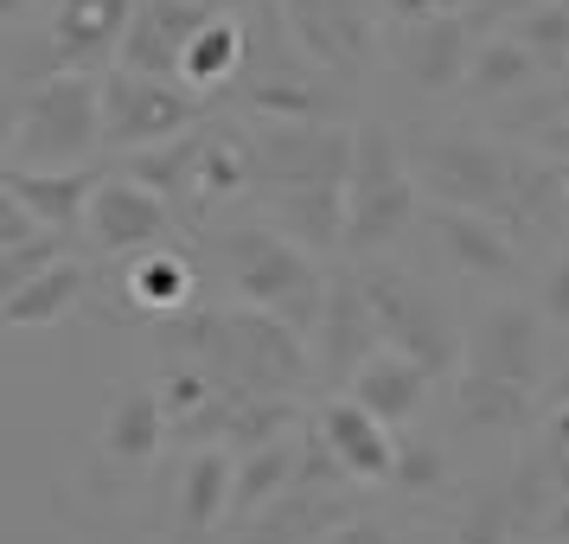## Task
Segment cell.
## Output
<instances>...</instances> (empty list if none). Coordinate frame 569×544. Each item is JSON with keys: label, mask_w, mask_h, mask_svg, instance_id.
Returning <instances> with one entry per match:
<instances>
[{"label": "cell", "mask_w": 569, "mask_h": 544, "mask_svg": "<svg viewBox=\"0 0 569 544\" xmlns=\"http://www.w3.org/2000/svg\"><path fill=\"white\" fill-rule=\"evenodd\" d=\"M167 353L231 397H295L313 372L308 339L257 308H186L167 327Z\"/></svg>", "instance_id": "obj_1"}, {"label": "cell", "mask_w": 569, "mask_h": 544, "mask_svg": "<svg viewBox=\"0 0 569 544\" xmlns=\"http://www.w3.org/2000/svg\"><path fill=\"white\" fill-rule=\"evenodd\" d=\"M403 155H410L416 192L455 211H480L512 237L543 225V206L563 199L557 174H543L538 160L512 155L499 141H480V135H410Z\"/></svg>", "instance_id": "obj_2"}, {"label": "cell", "mask_w": 569, "mask_h": 544, "mask_svg": "<svg viewBox=\"0 0 569 544\" xmlns=\"http://www.w3.org/2000/svg\"><path fill=\"white\" fill-rule=\"evenodd\" d=\"M218 269H224V283L237 288L243 308L276 314V320H288L301 339H313L320 301H327V276H320V263H313L301 244H288L276 225H237V231H224L218 237Z\"/></svg>", "instance_id": "obj_3"}, {"label": "cell", "mask_w": 569, "mask_h": 544, "mask_svg": "<svg viewBox=\"0 0 569 544\" xmlns=\"http://www.w3.org/2000/svg\"><path fill=\"white\" fill-rule=\"evenodd\" d=\"M97 148H103V78H83V71L39 78L13 116V129H7V155L27 174L83 167Z\"/></svg>", "instance_id": "obj_4"}, {"label": "cell", "mask_w": 569, "mask_h": 544, "mask_svg": "<svg viewBox=\"0 0 569 544\" xmlns=\"http://www.w3.org/2000/svg\"><path fill=\"white\" fill-rule=\"evenodd\" d=\"M416 225V174L403 141L385 122L352 129V174H346V250L359 263L385 257Z\"/></svg>", "instance_id": "obj_5"}, {"label": "cell", "mask_w": 569, "mask_h": 544, "mask_svg": "<svg viewBox=\"0 0 569 544\" xmlns=\"http://www.w3.org/2000/svg\"><path fill=\"white\" fill-rule=\"evenodd\" d=\"M359 283H365V301L378 314V334H385L390 353L416 359L429 378H441V372L461 365L467 334L455 327L448 301H441L429 283H416L410 269H390V263H365Z\"/></svg>", "instance_id": "obj_6"}, {"label": "cell", "mask_w": 569, "mask_h": 544, "mask_svg": "<svg viewBox=\"0 0 569 544\" xmlns=\"http://www.w3.org/2000/svg\"><path fill=\"white\" fill-rule=\"evenodd\" d=\"M199 109H206L199 90L116 65V71H103V148L141 155V148H160V141H180V135H192Z\"/></svg>", "instance_id": "obj_7"}, {"label": "cell", "mask_w": 569, "mask_h": 544, "mask_svg": "<svg viewBox=\"0 0 569 544\" xmlns=\"http://www.w3.org/2000/svg\"><path fill=\"white\" fill-rule=\"evenodd\" d=\"M352 174V129L346 122H262L250 135V186H346Z\"/></svg>", "instance_id": "obj_8"}, {"label": "cell", "mask_w": 569, "mask_h": 544, "mask_svg": "<svg viewBox=\"0 0 569 544\" xmlns=\"http://www.w3.org/2000/svg\"><path fill=\"white\" fill-rule=\"evenodd\" d=\"M83 231L103 257H148V250H173V206L134 186L129 174H103V186L90 192V211H83Z\"/></svg>", "instance_id": "obj_9"}, {"label": "cell", "mask_w": 569, "mask_h": 544, "mask_svg": "<svg viewBox=\"0 0 569 544\" xmlns=\"http://www.w3.org/2000/svg\"><path fill=\"white\" fill-rule=\"evenodd\" d=\"M461 372L473 378H499V385L538 390L543 385V314L525 301H499L467 327Z\"/></svg>", "instance_id": "obj_10"}, {"label": "cell", "mask_w": 569, "mask_h": 544, "mask_svg": "<svg viewBox=\"0 0 569 544\" xmlns=\"http://www.w3.org/2000/svg\"><path fill=\"white\" fill-rule=\"evenodd\" d=\"M371 353H385V334H378V314H371V301H365L359 269H352V276L327 283L320 327H313V372L333 378V385H352Z\"/></svg>", "instance_id": "obj_11"}, {"label": "cell", "mask_w": 569, "mask_h": 544, "mask_svg": "<svg viewBox=\"0 0 569 544\" xmlns=\"http://www.w3.org/2000/svg\"><path fill=\"white\" fill-rule=\"evenodd\" d=\"M134 0H58L52 7V71H83L97 78L109 58H122V39H129Z\"/></svg>", "instance_id": "obj_12"}, {"label": "cell", "mask_w": 569, "mask_h": 544, "mask_svg": "<svg viewBox=\"0 0 569 544\" xmlns=\"http://www.w3.org/2000/svg\"><path fill=\"white\" fill-rule=\"evenodd\" d=\"M231 448H192L180 467V506L160 544H224L231 538Z\"/></svg>", "instance_id": "obj_13"}, {"label": "cell", "mask_w": 569, "mask_h": 544, "mask_svg": "<svg viewBox=\"0 0 569 544\" xmlns=\"http://www.w3.org/2000/svg\"><path fill=\"white\" fill-rule=\"evenodd\" d=\"M211 20L206 0H134V20H129V39H122V71H141V78H173L180 83V65H186V46L192 32Z\"/></svg>", "instance_id": "obj_14"}, {"label": "cell", "mask_w": 569, "mask_h": 544, "mask_svg": "<svg viewBox=\"0 0 569 544\" xmlns=\"http://www.w3.org/2000/svg\"><path fill=\"white\" fill-rule=\"evenodd\" d=\"M346 518H352L346 487H308V481H295V487L276 493L250 525H237V538H224V544H320L327 532H339Z\"/></svg>", "instance_id": "obj_15"}, {"label": "cell", "mask_w": 569, "mask_h": 544, "mask_svg": "<svg viewBox=\"0 0 569 544\" xmlns=\"http://www.w3.org/2000/svg\"><path fill=\"white\" fill-rule=\"evenodd\" d=\"M473 46H480V32L448 7V13H436V20L397 32V65H403V78H410L416 90L441 97V90H461V83H467Z\"/></svg>", "instance_id": "obj_16"}, {"label": "cell", "mask_w": 569, "mask_h": 544, "mask_svg": "<svg viewBox=\"0 0 569 544\" xmlns=\"http://www.w3.org/2000/svg\"><path fill=\"white\" fill-rule=\"evenodd\" d=\"M282 20L295 27V46L327 71L352 78L371 58V27H365L359 0H282Z\"/></svg>", "instance_id": "obj_17"}, {"label": "cell", "mask_w": 569, "mask_h": 544, "mask_svg": "<svg viewBox=\"0 0 569 544\" xmlns=\"http://www.w3.org/2000/svg\"><path fill=\"white\" fill-rule=\"evenodd\" d=\"M429 231H436L441 257L455 263L461 276L473 283H512L518 276V244L506 225H492L480 211H455V206H436L429 211Z\"/></svg>", "instance_id": "obj_18"}, {"label": "cell", "mask_w": 569, "mask_h": 544, "mask_svg": "<svg viewBox=\"0 0 569 544\" xmlns=\"http://www.w3.org/2000/svg\"><path fill=\"white\" fill-rule=\"evenodd\" d=\"M313 436L327 442V455L339 462L346 481H390V467H397L390 429L371 411H359L352 397H333V404L320 411V423H313Z\"/></svg>", "instance_id": "obj_19"}, {"label": "cell", "mask_w": 569, "mask_h": 544, "mask_svg": "<svg viewBox=\"0 0 569 544\" xmlns=\"http://www.w3.org/2000/svg\"><path fill=\"white\" fill-rule=\"evenodd\" d=\"M262 211L308 257L346 250V186H282V192H262Z\"/></svg>", "instance_id": "obj_20"}, {"label": "cell", "mask_w": 569, "mask_h": 544, "mask_svg": "<svg viewBox=\"0 0 569 544\" xmlns=\"http://www.w3.org/2000/svg\"><path fill=\"white\" fill-rule=\"evenodd\" d=\"M160 411H167V436L192 442V448H224V423H231V390H218L206 372L192 365H167L160 378Z\"/></svg>", "instance_id": "obj_21"}, {"label": "cell", "mask_w": 569, "mask_h": 544, "mask_svg": "<svg viewBox=\"0 0 569 544\" xmlns=\"http://www.w3.org/2000/svg\"><path fill=\"white\" fill-rule=\"evenodd\" d=\"M0 186L32 211L39 231H78L83 211H90V192L103 186L97 167H64V174H27V167H0Z\"/></svg>", "instance_id": "obj_22"}, {"label": "cell", "mask_w": 569, "mask_h": 544, "mask_svg": "<svg viewBox=\"0 0 569 544\" xmlns=\"http://www.w3.org/2000/svg\"><path fill=\"white\" fill-rule=\"evenodd\" d=\"M346 397H352L359 411H371L385 429H403V423L422 411V397H429V372L385 346V353H371V359L359 365V378L346 385Z\"/></svg>", "instance_id": "obj_23"}, {"label": "cell", "mask_w": 569, "mask_h": 544, "mask_svg": "<svg viewBox=\"0 0 569 544\" xmlns=\"http://www.w3.org/2000/svg\"><path fill=\"white\" fill-rule=\"evenodd\" d=\"M167 442V411H160V390L148 385H122L116 397H109L103 411V448L116 455V462H154V448Z\"/></svg>", "instance_id": "obj_24"}, {"label": "cell", "mask_w": 569, "mask_h": 544, "mask_svg": "<svg viewBox=\"0 0 569 544\" xmlns=\"http://www.w3.org/2000/svg\"><path fill=\"white\" fill-rule=\"evenodd\" d=\"M243 52H250V32H243V20H231V13H211L206 27L192 32V46H186L180 83L206 97V90H218V83H231V78H237Z\"/></svg>", "instance_id": "obj_25"}, {"label": "cell", "mask_w": 569, "mask_h": 544, "mask_svg": "<svg viewBox=\"0 0 569 544\" xmlns=\"http://www.w3.org/2000/svg\"><path fill=\"white\" fill-rule=\"evenodd\" d=\"M83 288H90V276H83V263H78V257L52 263L39 283L20 288V295L0 308V327H20V334H27V327H58V320H64V314L83 301Z\"/></svg>", "instance_id": "obj_26"}, {"label": "cell", "mask_w": 569, "mask_h": 544, "mask_svg": "<svg viewBox=\"0 0 569 544\" xmlns=\"http://www.w3.org/2000/svg\"><path fill=\"white\" fill-rule=\"evenodd\" d=\"M538 78H543V65L518 46L512 32H487L473 46V65H467V97H518Z\"/></svg>", "instance_id": "obj_27"}, {"label": "cell", "mask_w": 569, "mask_h": 544, "mask_svg": "<svg viewBox=\"0 0 569 544\" xmlns=\"http://www.w3.org/2000/svg\"><path fill=\"white\" fill-rule=\"evenodd\" d=\"M129 180L160 192L173 211H180L186 199H199V135H180V141H160V148L129 155Z\"/></svg>", "instance_id": "obj_28"}, {"label": "cell", "mask_w": 569, "mask_h": 544, "mask_svg": "<svg viewBox=\"0 0 569 544\" xmlns=\"http://www.w3.org/2000/svg\"><path fill=\"white\" fill-rule=\"evenodd\" d=\"M455 411H461L467 429H525V423L538 416V390H518V385H499V378L461 372Z\"/></svg>", "instance_id": "obj_29"}, {"label": "cell", "mask_w": 569, "mask_h": 544, "mask_svg": "<svg viewBox=\"0 0 569 544\" xmlns=\"http://www.w3.org/2000/svg\"><path fill=\"white\" fill-rule=\"evenodd\" d=\"M192 283H199V276H192V263H186L180 250H148V257L129 263V295L154 314H186Z\"/></svg>", "instance_id": "obj_30"}, {"label": "cell", "mask_w": 569, "mask_h": 544, "mask_svg": "<svg viewBox=\"0 0 569 544\" xmlns=\"http://www.w3.org/2000/svg\"><path fill=\"white\" fill-rule=\"evenodd\" d=\"M506 32H512L518 46L543 65V78L569 65V0H538L531 13H518Z\"/></svg>", "instance_id": "obj_31"}, {"label": "cell", "mask_w": 569, "mask_h": 544, "mask_svg": "<svg viewBox=\"0 0 569 544\" xmlns=\"http://www.w3.org/2000/svg\"><path fill=\"white\" fill-rule=\"evenodd\" d=\"M250 186V135H199V199H224Z\"/></svg>", "instance_id": "obj_32"}, {"label": "cell", "mask_w": 569, "mask_h": 544, "mask_svg": "<svg viewBox=\"0 0 569 544\" xmlns=\"http://www.w3.org/2000/svg\"><path fill=\"white\" fill-rule=\"evenodd\" d=\"M52 263H64V237L58 231H39L27 237V244H13V250H0V308L20 295V288H32Z\"/></svg>", "instance_id": "obj_33"}, {"label": "cell", "mask_w": 569, "mask_h": 544, "mask_svg": "<svg viewBox=\"0 0 569 544\" xmlns=\"http://www.w3.org/2000/svg\"><path fill=\"white\" fill-rule=\"evenodd\" d=\"M512 525H518V500H512V487H492V493H480V500L467 506V518H461V544H506V538H512Z\"/></svg>", "instance_id": "obj_34"}, {"label": "cell", "mask_w": 569, "mask_h": 544, "mask_svg": "<svg viewBox=\"0 0 569 544\" xmlns=\"http://www.w3.org/2000/svg\"><path fill=\"white\" fill-rule=\"evenodd\" d=\"M441 474H448V467H441V448H436V442H416V436L397 442V467H390V481H397L403 493H436Z\"/></svg>", "instance_id": "obj_35"}, {"label": "cell", "mask_w": 569, "mask_h": 544, "mask_svg": "<svg viewBox=\"0 0 569 544\" xmlns=\"http://www.w3.org/2000/svg\"><path fill=\"white\" fill-rule=\"evenodd\" d=\"M538 314L550 327H569V257L550 263V276H543V288H538Z\"/></svg>", "instance_id": "obj_36"}, {"label": "cell", "mask_w": 569, "mask_h": 544, "mask_svg": "<svg viewBox=\"0 0 569 544\" xmlns=\"http://www.w3.org/2000/svg\"><path fill=\"white\" fill-rule=\"evenodd\" d=\"M27 237H39V225H32V211L0 186V250H13V244H27Z\"/></svg>", "instance_id": "obj_37"}, {"label": "cell", "mask_w": 569, "mask_h": 544, "mask_svg": "<svg viewBox=\"0 0 569 544\" xmlns=\"http://www.w3.org/2000/svg\"><path fill=\"white\" fill-rule=\"evenodd\" d=\"M531 135H538V155H550V167H569V109L531 122Z\"/></svg>", "instance_id": "obj_38"}, {"label": "cell", "mask_w": 569, "mask_h": 544, "mask_svg": "<svg viewBox=\"0 0 569 544\" xmlns=\"http://www.w3.org/2000/svg\"><path fill=\"white\" fill-rule=\"evenodd\" d=\"M320 544H403L397 532H385V525H371V518H346L339 532H327Z\"/></svg>", "instance_id": "obj_39"}, {"label": "cell", "mask_w": 569, "mask_h": 544, "mask_svg": "<svg viewBox=\"0 0 569 544\" xmlns=\"http://www.w3.org/2000/svg\"><path fill=\"white\" fill-rule=\"evenodd\" d=\"M455 0H385V13L397 20V27H422V20H436V13H448Z\"/></svg>", "instance_id": "obj_40"}, {"label": "cell", "mask_w": 569, "mask_h": 544, "mask_svg": "<svg viewBox=\"0 0 569 544\" xmlns=\"http://www.w3.org/2000/svg\"><path fill=\"white\" fill-rule=\"evenodd\" d=\"M557 174V192H563V206H569V167H550Z\"/></svg>", "instance_id": "obj_41"}, {"label": "cell", "mask_w": 569, "mask_h": 544, "mask_svg": "<svg viewBox=\"0 0 569 544\" xmlns=\"http://www.w3.org/2000/svg\"><path fill=\"white\" fill-rule=\"evenodd\" d=\"M20 7H32V0H0V20H7V13H20Z\"/></svg>", "instance_id": "obj_42"}]
</instances>
